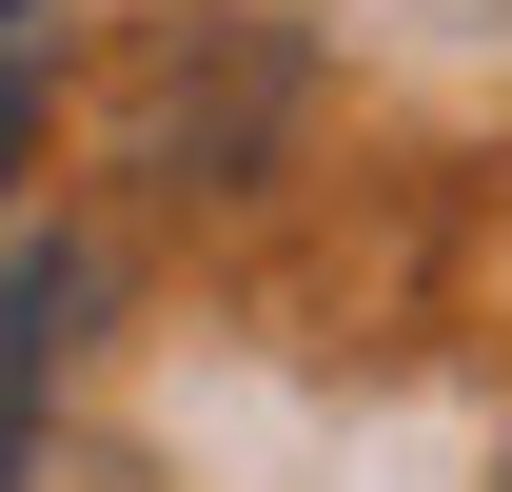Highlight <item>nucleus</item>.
Segmentation results:
<instances>
[{
    "mask_svg": "<svg viewBox=\"0 0 512 492\" xmlns=\"http://www.w3.org/2000/svg\"><path fill=\"white\" fill-rule=\"evenodd\" d=\"M79 296H99V256H79V237H0V492H138L119 453H79V433H60Z\"/></svg>",
    "mask_w": 512,
    "mask_h": 492,
    "instance_id": "f257e3e1",
    "label": "nucleus"
},
{
    "mask_svg": "<svg viewBox=\"0 0 512 492\" xmlns=\"http://www.w3.org/2000/svg\"><path fill=\"white\" fill-rule=\"evenodd\" d=\"M40 60H60V0H0V178H20V138H40Z\"/></svg>",
    "mask_w": 512,
    "mask_h": 492,
    "instance_id": "f03ea898",
    "label": "nucleus"
}]
</instances>
